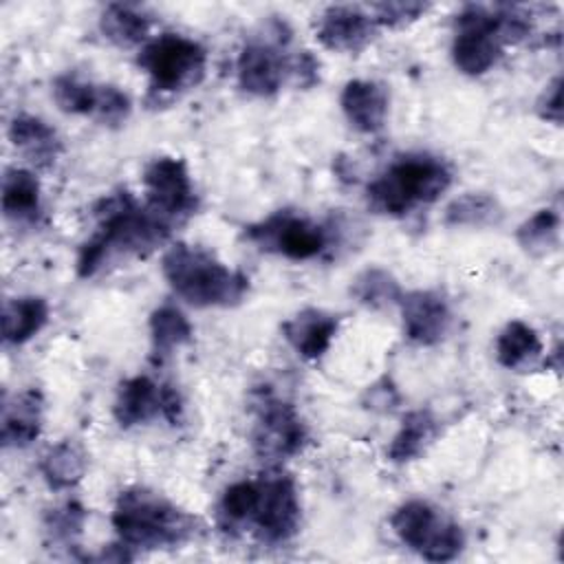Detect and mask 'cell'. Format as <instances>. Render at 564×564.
<instances>
[{
    "label": "cell",
    "mask_w": 564,
    "mask_h": 564,
    "mask_svg": "<svg viewBox=\"0 0 564 564\" xmlns=\"http://www.w3.org/2000/svg\"><path fill=\"white\" fill-rule=\"evenodd\" d=\"M97 231L82 245L77 275H95L112 253L145 258L170 238V223L150 207H141L128 189L104 196L95 205Z\"/></svg>",
    "instance_id": "1"
},
{
    "label": "cell",
    "mask_w": 564,
    "mask_h": 564,
    "mask_svg": "<svg viewBox=\"0 0 564 564\" xmlns=\"http://www.w3.org/2000/svg\"><path fill=\"white\" fill-rule=\"evenodd\" d=\"M112 527L126 546L154 551L185 544L200 520L148 487H128L115 500Z\"/></svg>",
    "instance_id": "2"
},
{
    "label": "cell",
    "mask_w": 564,
    "mask_h": 564,
    "mask_svg": "<svg viewBox=\"0 0 564 564\" xmlns=\"http://www.w3.org/2000/svg\"><path fill=\"white\" fill-rule=\"evenodd\" d=\"M161 273L172 291L198 308L236 306L249 291V278L229 269L212 251L176 242L161 260Z\"/></svg>",
    "instance_id": "3"
},
{
    "label": "cell",
    "mask_w": 564,
    "mask_h": 564,
    "mask_svg": "<svg viewBox=\"0 0 564 564\" xmlns=\"http://www.w3.org/2000/svg\"><path fill=\"white\" fill-rule=\"evenodd\" d=\"M452 185L449 165L427 152L397 156L366 187L370 209L388 216H403L419 205L434 203Z\"/></svg>",
    "instance_id": "4"
},
{
    "label": "cell",
    "mask_w": 564,
    "mask_h": 564,
    "mask_svg": "<svg viewBox=\"0 0 564 564\" xmlns=\"http://www.w3.org/2000/svg\"><path fill=\"white\" fill-rule=\"evenodd\" d=\"M137 64L150 77V95H176L200 84L207 51L178 33H163L143 44Z\"/></svg>",
    "instance_id": "5"
},
{
    "label": "cell",
    "mask_w": 564,
    "mask_h": 564,
    "mask_svg": "<svg viewBox=\"0 0 564 564\" xmlns=\"http://www.w3.org/2000/svg\"><path fill=\"white\" fill-rule=\"evenodd\" d=\"M394 535L427 562H449L465 546L463 529L425 500L399 505L390 518Z\"/></svg>",
    "instance_id": "6"
},
{
    "label": "cell",
    "mask_w": 564,
    "mask_h": 564,
    "mask_svg": "<svg viewBox=\"0 0 564 564\" xmlns=\"http://www.w3.org/2000/svg\"><path fill=\"white\" fill-rule=\"evenodd\" d=\"M289 37L286 22L273 20L264 37L242 46L236 62V75L238 86L245 93L253 97H271L282 88L286 73H291V59H286L282 51Z\"/></svg>",
    "instance_id": "7"
},
{
    "label": "cell",
    "mask_w": 564,
    "mask_h": 564,
    "mask_svg": "<svg viewBox=\"0 0 564 564\" xmlns=\"http://www.w3.org/2000/svg\"><path fill=\"white\" fill-rule=\"evenodd\" d=\"M245 238L260 251L278 253L289 260L317 258L328 245V231L306 216L280 209L269 218L249 225Z\"/></svg>",
    "instance_id": "8"
},
{
    "label": "cell",
    "mask_w": 564,
    "mask_h": 564,
    "mask_svg": "<svg viewBox=\"0 0 564 564\" xmlns=\"http://www.w3.org/2000/svg\"><path fill=\"white\" fill-rule=\"evenodd\" d=\"M500 55L502 44L498 40L496 9L467 4L456 15V33L452 40L454 66L469 77H478L487 73Z\"/></svg>",
    "instance_id": "9"
},
{
    "label": "cell",
    "mask_w": 564,
    "mask_h": 564,
    "mask_svg": "<svg viewBox=\"0 0 564 564\" xmlns=\"http://www.w3.org/2000/svg\"><path fill=\"white\" fill-rule=\"evenodd\" d=\"M260 496L249 520L256 535L267 544L291 540L300 529V498L295 480L284 471H267L258 478Z\"/></svg>",
    "instance_id": "10"
},
{
    "label": "cell",
    "mask_w": 564,
    "mask_h": 564,
    "mask_svg": "<svg viewBox=\"0 0 564 564\" xmlns=\"http://www.w3.org/2000/svg\"><path fill=\"white\" fill-rule=\"evenodd\" d=\"M148 207L163 220L185 218L196 212V192L183 159L156 156L143 170Z\"/></svg>",
    "instance_id": "11"
},
{
    "label": "cell",
    "mask_w": 564,
    "mask_h": 564,
    "mask_svg": "<svg viewBox=\"0 0 564 564\" xmlns=\"http://www.w3.org/2000/svg\"><path fill=\"white\" fill-rule=\"evenodd\" d=\"M306 438V425L291 403L273 397L258 403L253 425V447L258 456L269 460L291 458L302 452Z\"/></svg>",
    "instance_id": "12"
},
{
    "label": "cell",
    "mask_w": 564,
    "mask_h": 564,
    "mask_svg": "<svg viewBox=\"0 0 564 564\" xmlns=\"http://www.w3.org/2000/svg\"><path fill=\"white\" fill-rule=\"evenodd\" d=\"M377 22L355 4L326 7L315 24V40L333 53H359L377 35Z\"/></svg>",
    "instance_id": "13"
},
{
    "label": "cell",
    "mask_w": 564,
    "mask_h": 564,
    "mask_svg": "<svg viewBox=\"0 0 564 564\" xmlns=\"http://www.w3.org/2000/svg\"><path fill=\"white\" fill-rule=\"evenodd\" d=\"M403 333L416 346H436L445 339L452 311L447 300L438 291L419 289L403 293L399 300Z\"/></svg>",
    "instance_id": "14"
},
{
    "label": "cell",
    "mask_w": 564,
    "mask_h": 564,
    "mask_svg": "<svg viewBox=\"0 0 564 564\" xmlns=\"http://www.w3.org/2000/svg\"><path fill=\"white\" fill-rule=\"evenodd\" d=\"M388 90L372 79H350L341 88L339 106L346 121L361 134H375L388 119Z\"/></svg>",
    "instance_id": "15"
},
{
    "label": "cell",
    "mask_w": 564,
    "mask_h": 564,
    "mask_svg": "<svg viewBox=\"0 0 564 564\" xmlns=\"http://www.w3.org/2000/svg\"><path fill=\"white\" fill-rule=\"evenodd\" d=\"M44 419V397L40 390L29 388L2 405V421H0V441L4 447H26L31 445L42 432Z\"/></svg>",
    "instance_id": "16"
},
{
    "label": "cell",
    "mask_w": 564,
    "mask_h": 564,
    "mask_svg": "<svg viewBox=\"0 0 564 564\" xmlns=\"http://www.w3.org/2000/svg\"><path fill=\"white\" fill-rule=\"evenodd\" d=\"M339 319L322 308H302L282 324L284 339L304 359H319L337 333Z\"/></svg>",
    "instance_id": "17"
},
{
    "label": "cell",
    "mask_w": 564,
    "mask_h": 564,
    "mask_svg": "<svg viewBox=\"0 0 564 564\" xmlns=\"http://www.w3.org/2000/svg\"><path fill=\"white\" fill-rule=\"evenodd\" d=\"M161 414V386L150 377L137 375L126 379L115 397L112 416L121 427H134Z\"/></svg>",
    "instance_id": "18"
},
{
    "label": "cell",
    "mask_w": 564,
    "mask_h": 564,
    "mask_svg": "<svg viewBox=\"0 0 564 564\" xmlns=\"http://www.w3.org/2000/svg\"><path fill=\"white\" fill-rule=\"evenodd\" d=\"M9 141L37 167H48L62 152L57 132L33 115H15L9 123Z\"/></svg>",
    "instance_id": "19"
},
{
    "label": "cell",
    "mask_w": 564,
    "mask_h": 564,
    "mask_svg": "<svg viewBox=\"0 0 564 564\" xmlns=\"http://www.w3.org/2000/svg\"><path fill=\"white\" fill-rule=\"evenodd\" d=\"M48 322V302L40 295H22L4 302L2 308V339L20 346L33 339Z\"/></svg>",
    "instance_id": "20"
},
{
    "label": "cell",
    "mask_w": 564,
    "mask_h": 564,
    "mask_svg": "<svg viewBox=\"0 0 564 564\" xmlns=\"http://www.w3.org/2000/svg\"><path fill=\"white\" fill-rule=\"evenodd\" d=\"M2 214L15 223H33L40 216V181L31 170L9 167L2 176Z\"/></svg>",
    "instance_id": "21"
},
{
    "label": "cell",
    "mask_w": 564,
    "mask_h": 564,
    "mask_svg": "<svg viewBox=\"0 0 564 564\" xmlns=\"http://www.w3.org/2000/svg\"><path fill=\"white\" fill-rule=\"evenodd\" d=\"M88 467V456L84 447L70 438L48 447L40 460V474L46 485L55 491L75 487Z\"/></svg>",
    "instance_id": "22"
},
{
    "label": "cell",
    "mask_w": 564,
    "mask_h": 564,
    "mask_svg": "<svg viewBox=\"0 0 564 564\" xmlns=\"http://www.w3.org/2000/svg\"><path fill=\"white\" fill-rule=\"evenodd\" d=\"M150 15H145L139 7L123 2L108 4L99 15L101 35L119 48L143 44L150 33Z\"/></svg>",
    "instance_id": "23"
},
{
    "label": "cell",
    "mask_w": 564,
    "mask_h": 564,
    "mask_svg": "<svg viewBox=\"0 0 564 564\" xmlns=\"http://www.w3.org/2000/svg\"><path fill=\"white\" fill-rule=\"evenodd\" d=\"M438 423L430 410H412L403 416L399 432L390 441L388 458L392 463H410L419 458L436 438Z\"/></svg>",
    "instance_id": "24"
},
{
    "label": "cell",
    "mask_w": 564,
    "mask_h": 564,
    "mask_svg": "<svg viewBox=\"0 0 564 564\" xmlns=\"http://www.w3.org/2000/svg\"><path fill=\"white\" fill-rule=\"evenodd\" d=\"M192 339V324L176 306H159L150 315V344L152 361H163L176 348L185 346Z\"/></svg>",
    "instance_id": "25"
},
{
    "label": "cell",
    "mask_w": 564,
    "mask_h": 564,
    "mask_svg": "<svg viewBox=\"0 0 564 564\" xmlns=\"http://www.w3.org/2000/svg\"><path fill=\"white\" fill-rule=\"evenodd\" d=\"M542 352V341L538 337V333L520 322V319H511L496 339V359L500 366L509 368V370H520L527 364L535 361Z\"/></svg>",
    "instance_id": "26"
},
{
    "label": "cell",
    "mask_w": 564,
    "mask_h": 564,
    "mask_svg": "<svg viewBox=\"0 0 564 564\" xmlns=\"http://www.w3.org/2000/svg\"><path fill=\"white\" fill-rule=\"evenodd\" d=\"M350 293L357 297L359 304L370 306V308H383L390 304H399V300L403 295L397 278L381 267H370V269L361 271L355 278Z\"/></svg>",
    "instance_id": "27"
},
{
    "label": "cell",
    "mask_w": 564,
    "mask_h": 564,
    "mask_svg": "<svg viewBox=\"0 0 564 564\" xmlns=\"http://www.w3.org/2000/svg\"><path fill=\"white\" fill-rule=\"evenodd\" d=\"M500 205L489 194H463L445 207V223L452 227H485L498 223Z\"/></svg>",
    "instance_id": "28"
},
{
    "label": "cell",
    "mask_w": 564,
    "mask_h": 564,
    "mask_svg": "<svg viewBox=\"0 0 564 564\" xmlns=\"http://www.w3.org/2000/svg\"><path fill=\"white\" fill-rule=\"evenodd\" d=\"M557 236H560V214L551 207L538 209L516 231L518 245L531 256H544L551 249H555Z\"/></svg>",
    "instance_id": "29"
},
{
    "label": "cell",
    "mask_w": 564,
    "mask_h": 564,
    "mask_svg": "<svg viewBox=\"0 0 564 564\" xmlns=\"http://www.w3.org/2000/svg\"><path fill=\"white\" fill-rule=\"evenodd\" d=\"M99 88L90 82H84L77 75H59L53 82V99L57 108L66 115H90L95 117L97 101H99Z\"/></svg>",
    "instance_id": "30"
},
{
    "label": "cell",
    "mask_w": 564,
    "mask_h": 564,
    "mask_svg": "<svg viewBox=\"0 0 564 564\" xmlns=\"http://www.w3.org/2000/svg\"><path fill=\"white\" fill-rule=\"evenodd\" d=\"M260 496L258 480H238L229 485L218 502V518L225 529L249 524Z\"/></svg>",
    "instance_id": "31"
},
{
    "label": "cell",
    "mask_w": 564,
    "mask_h": 564,
    "mask_svg": "<svg viewBox=\"0 0 564 564\" xmlns=\"http://www.w3.org/2000/svg\"><path fill=\"white\" fill-rule=\"evenodd\" d=\"M86 518H88V511L77 500H68L66 505L55 507L53 511L46 513L44 529L55 542L73 544V540L82 533Z\"/></svg>",
    "instance_id": "32"
},
{
    "label": "cell",
    "mask_w": 564,
    "mask_h": 564,
    "mask_svg": "<svg viewBox=\"0 0 564 564\" xmlns=\"http://www.w3.org/2000/svg\"><path fill=\"white\" fill-rule=\"evenodd\" d=\"M430 9L427 2H416V0H394V2H377L370 7V15L377 22V26H408L416 22L425 11Z\"/></svg>",
    "instance_id": "33"
},
{
    "label": "cell",
    "mask_w": 564,
    "mask_h": 564,
    "mask_svg": "<svg viewBox=\"0 0 564 564\" xmlns=\"http://www.w3.org/2000/svg\"><path fill=\"white\" fill-rule=\"evenodd\" d=\"M128 115H130L128 95L123 90H119L117 86H110V84L101 86L95 119H99L106 126H119L128 119Z\"/></svg>",
    "instance_id": "34"
},
{
    "label": "cell",
    "mask_w": 564,
    "mask_h": 564,
    "mask_svg": "<svg viewBox=\"0 0 564 564\" xmlns=\"http://www.w3.org/2000/svg\"><path fill=\"white\" fill-rule=\"evenodd\" d=\"M538 115L544 121L562 123V77H555L538 99Z\"/></svg>",
    "instance_id": "35"
},
{
    "label": "cell",
    "mask_w": 564,
    "mask_h": 564,
    "mask_svg": "<svg viewBox=\"0 0 564 564\" xmlns=\"http://www.w3.org/2000/svg\"><path fill=\"white\" fill-rule=\"evenodd\" d=\"M397 403H399L397 388L388 379H381V381L368 386V390H366V405L368 408L386 412V410L397 408Z\"/></svg>",
    "instance_id": "36"
},
{
    "label": "cell",
    "mask_w": 564,
    "mask_h": 564,
    "mask_svg": "<svg viewBox=\"0 0 564 564\" xmlns=\"http://www.w3.org/2000/svg\"><path fill=\"white\" fill-rule=\"evenodd\" d=\"M317 70H319V64L308 51H302L297 57L291 59V73L295 75L300 86H313L319 79Z\"/></svg>",
    "instance_id": "37"
},
{
    "label": "cell",
    "mask_w": 564,
    "mask_h": 564,
    "mask_svg": "<svg viewBox=\"0 0 564 564\" xmlns=\"http://www.w3.org/2000/svg\"><path fill=\"white\" fill-rule=\"evenodd\" d=\"M161 416L172 425H176L183 416V399L178 390L167 383L161 386Z\"/></svg>",
    "instance_id": "38"
}]
</instances>
